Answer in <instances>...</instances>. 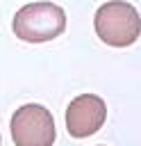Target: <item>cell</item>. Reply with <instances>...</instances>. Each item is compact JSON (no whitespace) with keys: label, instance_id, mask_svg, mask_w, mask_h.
<instances>
[{"label":"cell","instance_id":"6da1fadb","mask_svg":"<svg viewBox=\"0 0 141 146\" xmlns=\"http://www.w3.org/2000/svg\"><path fill=\"white\" fill-rule=\"evenodd\" d=\"M14 34L27 43L52 41L66 30V11L55 2H30L14 14Z\"/></svg>","mask_w":141,"mask_h":146},{"label":"cell","instance_id":"7a4b0ae2","mask_svg":"<svg viewBox=\"0 0 141 146\" xmlns=\"http://www.w3.org/2000/svg\"><path fill=\"white\" fill-rule=\"evenodd\" d=\"M93 25L100 41L114 48L132 46L141 34V16L136 7L125 0H109L100 5L93 18Z\"/></svg>","mask_w":141,"mask_h":146},{"label":"cell","instance_id":"3957f363","mask_svg":"<svg viewBox=\"0 0 141 146\" xmlns=\"http://www.w3.org/2000/svg\"><path fill=\"white\" fill-rule=\"evenodd\" d=\"M9 130L16 146H52L57 137L50 110L39 103H27L18 107L11 116Z\"/></svg>","mask_w":141,"mask_h":146},{"label":"cell","instance_id":"277c9868","mask_svg":"<svg viewBox=\"0 0 141 146\" xmlns=\"http://www.w3.org/2000/svg\"><path fill=\"white\" fill-rule=\"evenodd\" d=\"M105 119H107V105L96 94L75 96L66 107V128L68 135L75 139H84L98 132Z\"/></svg>","mask_w":141,"mask_h":146},{"label":"cell","instance_id":"5b68a950","mask_svg":"<svg viewBox=\"0 0 141 146\" xmlns=\"http://www.w3.org/2000/svg\"><path fill=\"white\" fill-rule=\"evenodd\" d=\"M0 144H2V137H0Z\"/></svg>","mask_w":141,"mask_h":146}]
</instances>
